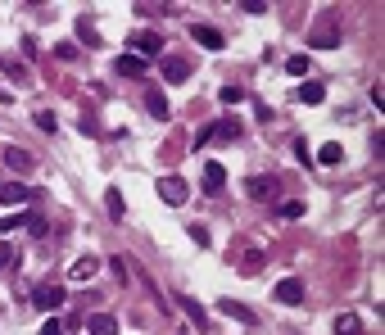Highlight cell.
<instances>
[{
  "mask_svg": "<svg viewBox=\"0 0 385 335\" xmlns=\"http://www.w3.org/2000/svg\"><path fill=\"white\" fill-rule=\"evenodd\" d=\"M145 109H150V118H159V122L173 118V105H168L164 91H150V96H145Z\"/></svg>",
  "mask_w": 385,
  "mask_h": 335,
  "instance_id": "8",
  "label": "cell"
},
{
  "mask_svg": "<svg viewBox=\"0 0 385 335\" xmlns=\"http://www.w3.org/2000/svg\"><path fill=\"white\" fill-rule=\"evenodd\" d=\"M222 186H227V168H222V163H204V191L209 195H222Z\"/></svg>",
  "mask_w": 385,
  "mask_h": 335,
  "instance_id": "6",
  "label": "cell"
},
{
  "mask_svg": "<svg viewBox=\"0 0 385 335\" xmlns=\"http://www.w3.org/2000/svg\"><path fill=\"white\" fill-rule=\"evenodd\" d=\"M104 208H109V217H118V222H122V213H127V204H122V191H113V186H109V191H104Z\"/></svg>",
  "mask_w": 385,
  "mask_h": 335,
  "instance_id": "18",
  "label": "cell"
},
{
  "mask_svg": "<svg viewBox=\"0 0 385 335\" xmlns=\"http://www.w3.org/2000/svg\"><path fill=\"white\" fill-rule=\"evenodd\" d=\"M299 217H304V204H299V199H286V204H281V222H299Z\"/></svg>",
  "mask_w": 385,
  "mask_h": 335,
  "instance_id": "24",
  "label": "cell"
},
{
  "mask_svg": "<svg viewBox=\"0 0 385 335\" xmlns=\"http://www.w3.org/2000/svg\"><path fill=\"white\" fill-rule=\"evenodd\" d=\"M87 331H91V335H118V322H113L109 313H96V317L87 322Z\"/></svg>",
  "mask_w": 385,
  "mask_h": 335,
  "instance_id": "15",
  "label": "cell"
},
{
  "mask_svg": "<svg viewBox=\"0 0 385 335\" xmlns=\"http://www.w3.org/2000/svg\"><path fill=\"white\" fill-rule=\"evenodd\" d=\"M190 36H195V41L204 45V50H213V54H218L222 45H227V36H222L218 28H209V23H195V28H190Z\"/></svg>",
  "mask_w": 385,
  "mask_h": 335,
  "instance_id": "3",
  "label": "cell"
},
{
  "mask_svg": "<svg viewBox=\"0 0 385 335\" xmlns=\"http://www.w3.org/2000/svg\"><path fill=\"white\" fill-rule=\"evenodd\" d=\"M28 227V213H10V217H0V231H19Z\"/></svg>",
  "mask_w": 385,
  "mask_h": 335,
  "instance_id": "26",
  "label": "cell"
},
{
  "mask_svg": "<svg viewBox=\"0 0 385 335\" xmlns=\"http://www.w3.org/2000/svg\"><path fill=\"white\" fill-rule=\"evenodd\" d=\"M113 68H118L122 77H145V73H150V64L136 59V54H118V64H113Z\"/></svg>",
  "mask_w": 385,
  "mask_h": 335,
  "instance_id": "13",
  "label": "cell"
},
{
  "mask_svg": "<svg viewBox=\"0 0 385 335\" xmlns=\"http://www.w3.org/2000/svg\"><path fill=\"white\" fill-rule=\"evenodd\" d=\"M159 50H164V41H159L154 32H136V36H132V50H127V54H136V59H150V54H159Z\"/></svg>",
  "mask_w": 385,
  "mask_h": 335,
  "instance_id": "5",
  "label": "cell"
},
{
  "mask_svg": "<svg viewBox=\"0 0 385 335\" xmlns=\"http://www.w3.org/2000/svg\"><path fill=\"white\" fill-rule=\"evenodd\" d=\"M276 299L286 303V308H299V303H304V281H299V277H286V281L276 285Z\"/></svg>",
  "mask_w": 385,
  "mask_h": 335,
  "instance_id": "4",
  "label": "cell"
},
{
  "mask_svg": "<svg viewBox=\"0 0 385 335\" xmlns=\"http://www.w3.org/2000/svg\"><path fill=\"white\" fill-rule=\"evenodd\" d=\"M41 335H64V322H55V317H50V322L41 326Z\"/></svg>",
  "mask_w": 385,
  "mask_h": 335,
  "instance_id": "29",
  "label": "cell"
},
{
  "mask_svg": "<svg viewBox=\"0 0 385 335\" xmlns=\"http://www.w3.org/2000/svg\"><path fill=\"white\" fill-rule=\"evenodd\" d=\"M32 308H41V313H55V308H64V290H59L55 281H41L32 290Z\"/></svg>",
  "mask_w": 385,
  "mask_h": 335,
  "instance_id": "1",
  "label": "cell"
},
{
  "mask_svg": "<svg viewBox=\"0 0 385 335\" xmlns=\"http://www.w3.org/2000/svg\"><path fill=\"white\" fill-rule=\"evenodd\" d=\"M218 313L231 317V322H241V326H254V313L245 308V303H236V299H222V303H218Z\"/></svg>",
  "mask_w": 385,
  "mask_h": 335,
  "instance_id": "10",
  "label": "cell"
},
{
  "mask_svg": "<svg viewBox=\"0 0 385 335\" xmlns=\"http://www.w3.org/2000/svg\"><path fill=\"white\" fill-rule=\"evenodd\" d=\"M36 127H41V131H55L59 118H55V114H36Z\"/></svg>",
  "mask_w": 385,
  "mask_h": 335,
  "instance_id": "28",
  "label": "cell"
},
{
  "mask_svg": "<svg viewBox=\"0 0 385 335\" xmlns=\"http://www.w3.org/2000/svg\"><path fill=\"white\" fill-rule=\"evenodd\" d=\"M186 195H190V186L186 182H182V177H173V173H168V177H159V199H164V204H186Z\"/></svg>",
  "mask_w": 385,
  "mask_h": 335,
  "instance_id": "2",
  "label": "cell"
},
{
  "mask_svg": "<svg viewBox=\"0 0 385 335\" xmlns=\"http://www.w3.org/2000/svg\"><path fill=\"white\" fill-rule=\"evenodd\" d=\"M241 100H245L241 87H222V105H241Z\"/></svg>",
  "mask_w": 385,
  "mask_h": 335,
  "instance_id": "27",
  "label": "cell"
},
{
  "mask_svg": "<svg viewBox=\"0 0 385 335\" xmlns=\"http://www.w3.org/2000/svg\"><path fill=\"white\" fill-rule=\"evenodd\" d=\"M182 308H186V313L195 317V326H209V317H204V308H199V303L190 299V294H182Z\"/></svg>",
  "mask_w": 385,
  "mask_h": 335,
  "instance_id": "23",
  "label": "cell"
},
{
  "mask_svg": "<svg viewBox=\"0 0 385 335\" xmlns=\"http://www.w3.org/2000/svg\"><path fill=\"white\" fill-rule=\"evenodd\" d=\"M336 335H358V317L353 313H336Z\"/></svg>",
  "mask_w": 385,
  "mask_h": 335,
  "instance_id": "21",
  "label": "cell"
},
{
  "mask_svg": "<svg viewBox=\"0 0 385 335\" xmlns=\"http://www.w3.org/2000/svg\"><path fill=\"white\" fill-rule=\"evenodd\" d=\"M0 199H5V204H28V199H32V191H28V186H23V182H10V186H5V195H0Z\"/></svg>",
  "mask_w": 385,
  "mask_h": 335,
  "instance_id": "16",
  "label": "cell"
},
{
  "mask_svg": "<svg viewBox=\"0 0 385 335\" xmlns=\"http://www.w3.org/2000/svg\"><path fill=\"white\" fill-rule=\"evenodd\" d=\"M96 272H100V259H96V254H87V259H77L73 268H68V277H73V281H91Z\"/></svg>",
  "mask_w": 385,
  "mask_h": 335,
  "instance_id": "12",
  "label": "cell"
},
{
  "mask_svg": "<svg viewBox=\"0 0 385 335\" xmlns=\"http://www.w3.org/2000/svg\"><path fill=\"white\" fill-rule=\"evenodd\" d=\"M299 100H304V105H322V100H327V87H322V82H304V87H299Z\"/></svg>",
  "mask_w": 385,
  "mask_h": 335,
  "instance_id": "17",
  "label": "cell"
},
{
  "mask_svg": "<svg viewBox=\"0 0 385 335\" xmlns=\"http://www.w3.org/2000/svg\"><path fill=\"white\" fill-rule=\"evenodd\" d=\"M10 268H19V249L10 240H0V272H10Z\"/></svg>",
  "mask_w": 385,
  "mask_h": 335,
  "instance_id": "20",
  "label": "cell"
},
{
  "mask_svg": "<svg viewBox=\"0 0 385 335\" xmlns=\"http://www.w3.org/2000/svg\"><path fill=\"white\" fill-rule=\"evenodd\" d=\"M263 268V249H245V259H241V272L245 277H254V272Z\"/></svg>",
  "mask_w": 385,
  "mask_h": 335,
  "instance_id": "19",
  "label": "cell"
},
{
  "mask_svg": "<svg viewBox=\"0 0 385 335\" xmlns=\"http://www.w3.org/2000/svg\"><path fill=\"white\" fill-rule=\"evenodd\" d=\"M5 163H10L14 173H28V168H36V159L28 150H19V145H10V150H5Z\"/></svg>",
  "mask_w": 385,
  "mask_h": 335,
  "instance_id": "14",
  "label": "cell"
},
{
  "mask_svg": "<svg viewBox=\"0 0 385 335\" xmlns=\"http://www.w3.org/2000/svg\"><path fill=\"white\" fill-rule=\"evenodd\" d=\"M286 73H295V77H308V73H313V64H308V54H295V59L286 64Z\"/></svg>",
  "mask_w": 385,
  "mask_h": 335,
  "instance_id": "25",
  "label": "cell"
},
{
  "mask_svg": "<svg viewBox=\"0 0 385 335\" xmlns=\"http://www.w3.org/2000/svg\"><path fill=\"white\" fill-rule=\"evenodd\" d=\"M245 191H250V199H258V204H263V199H272V195H276V177H250V186H245Z\"/></svg>",
  "mask_w": 385,
  "mask_h": 335,
  "instance_id": "9",
  "label": "cell"
},
{
  "mask_svg": "<svg viewBox=\"0 0 385 335\" xmlns=\"http://www.w3.org/2000/svg\"><path fill=\"white\" fill-rule=\"evenodd\" d=\"M340 145H322V150H318V163H322V168H336V163H340Z\"/></svg>",
  "mask_w": 385,
  "mask_h": 335,
  "instance_id": "22",
  "label": "cell"
},
{
  "mask_svg": "<svg viewBox=\"0 0 385 335\" xmlns=\"http://www.w3.org/2000/svg\"><path fill=\"white\" fill-rule=\"evenodd\" d=\"M159 73H164V82L182 87V82L190 77V68H186V59H164V64H159Z\"/></svg>",
  "mask_w": 385,
  "mask_h": 335,
  "instance_id": "7",
  "label": "cell"
},
{
  "mask_svg": "<svg viewBox=\"0 0 385 335\" xmlns=\"http://www.w3.org/2000/svg\"><path fill=\"white\" fill-rule=\"evenodd\" d=\"M308 45H313V50H331V45H340V32H336L331 23H322L318 32L308 36Z\"/></svg>",
  "mask_w": 385,
  "mask_h": 335,
  "instance_id": "11",
  "label": "cell"
}]
</instances>
